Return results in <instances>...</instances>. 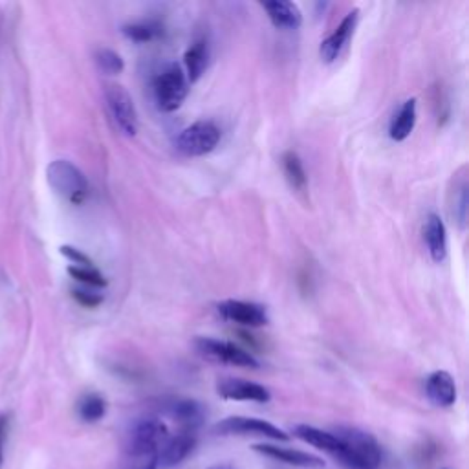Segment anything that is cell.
Returning a JSON list of instances; mask_svg holds the SVG:
<instances>
[{
  "instance_id": "obj_1",
  "label": "cell",
  "mask_w": 469,
  "mask_h": 469,
  "mask_svg": "<svg viewBox=\"0 0 469 469\" xmlns=\"http://www.w3.org/2000/svg\"><path fill=\"white\" fill-rule=\"evenodd\" d=\"M336 437L341 442L338 458L350 469H378L381 464V447L378 440L357 427H338Z\"/></svg>"
},
{
  "instance_id": "obj_2",
  "label": "cell",
  "mask_w": 469,
  "mask_h": 469,
  "mask_svg": "<svg viewBox=\"0 0 469 469\" xmlns=\"http://www.w3.org/2000/svg\"><path fill=\"white\" fill-rule=\"evenodd\" d=\"M46 180L55 194L73 206H81L88 196L85 172L68 160H55L46 167Z\"/></svg>"
},
{
  "instance_id": "obj_3",
  "label": "cell",
  "mask_w": 469,
  "mask_h": 469,
  "mask_svg": "<svg viewBox=\"0 0 469 469\" xmlns=\"http://www.w3.org/2000/svg\"><path fill=\"white\" fill-rule=\"evenodd\" d=\"M189 92V81L180 64L169 63L154 77L153 94L156 107L162 112H174L182 107Z\"/></svg>"
},
{
  "instance_id": "obj_4",
  "label": "cell",
  "mask_w": 469,
  "mask_h": 469,
  "mask_svg": "<svg viewBox=\"0 0 469 469\" xmlns=\"http://www.w3.org/2000/svg\"><path fill=\"white\" fill-rule=\"evenodd\" d=\"M220 138L222 131L217 123L211 121V119H200V121H194L189 126H185L176 138L174 147L184 156L196 158V156H206V154L217 149Z\"/></svg>"
},
{
  "instance_id": "obj_5",
  "label": "cell",
  "mask_w": 469,
  "mask_h": 469,
  "mask_svg": "<svg viewBox=\"0 0 469 469\" xmlns=\"http://www.w3.org/2000/svg\"><path fill=\"white\" fill-rule=\"evenodd\" d=\"M167 425L160 418H141L132 424L126 433L125 455H149L158 453L169 437Z\"/></svg>"
},
{
  "instance_id": "obj_6",
  "label": "cell",
  "mask_w": 469,
  "mask_h": 469,
  "mask_svg": "<svg viewBox=\"0 0 469 469\" xmlns=\"http://www.w3.org/2000/svg\"><path fill=\"white\" fill-rule=\"evenodd\" d=\"M105 105L117 131L126 138H134L138 134L140 119L131 94L121 85L110 83L105 86Z\"/></svg>"
},
{
  "instance_id": "obj_7",
  "label": "cell",
  "mask_w": 469,
  "mask_h": 469,
  "mask_svg": "<svg viewBox=\"0 0 469 469\" xmlns=\"http://www.w3.org/2000/svg\"><path fill=\"white\" fill-rule=\"evenodd\" d=\"M194 348L200 356L213 361V363L242 367V369H259V361L255 360L251 352L240 348L239 345L230 343V341H220V339L213 338H196L194 339Z\"/></svg>"
},
{
  "instance_id": "obj_8",
  "label": "cell",
  "mask_w": 469,
  "mask_h": 469,
  "mask_svg": "<svg viewBox=\"0 0 469 469\" xmlns=\"http://www.w3.org/2000/svg\"><path fill=\"white\" fill-rule=\"evenodd\" d=\"M213 433L220 437H264L279 442L290 440V434L277 425L270 424L266 420L248 418V416H230L220 420L213 427Z\"/></svg>"
},
{
  "instance_id": "obj_9",
  "label": "cell",
  "mask_w": 469,
  "mask_h": 469,
  "mask_svg": "<svg viewBox=\"0 0 469 469\" xmlns=\"http://www.w3.org/2000/svg\"><path fill=\"white\" fill-rule=\"evenodd\" d=\"M218 316L222 319L237 323V325L249 326V328H261V326L268 325V311L262 304L257 302H248V301H222L218 302L217 307Z\"/></svg>"
},
{
  "instance_id": "obj_10",
  "label": "cell",
  "mask_w": 469,
  "mask_h": 469,
  "mask_svg": "<svg viewBox=\"0 0 469 469\" xmlns=\"http://www.w3.org/2000/svg\"><path fill=\"white\" fill-rule=\"evenodd\" d=\"M218 396L231 402H255L268 403L271 400V394L264 385L248 381L240 378H222L217 384Z\"/></svg>"
},
{
  "instance_id": "obj_11",
  "label": "cell",
  "mask_w": 469,
  "mask_h": 469,
  "mask_svg": "<svg viewBox=\"0 0 469 469\" xmlns=\"http://www.w3.org/2000/svg\"><path fill=\"white\" fill-rule=\"evenodd\" d=\"M253 451L259 455L277 461L280 464L293 465V468H304V469H323L325 461L319 456L311 455L307 451H299V449H290V447H280L275 444H255Z\"/></svg>"
},
{
  "instance_id": "obj_12",
  "label": "cell",
  "mask_w": 469,
  "mask_h": 469,
  "mask_svg": "<svg viewBox=\"0 0 469 469\" xmlns=\"http://www.w3.org/2000/svg\"><path fill=\"white\" fill-rule=\"evenodd\" d=\"M194 446H196V433L194 431L180 429L178 433L169 434L167 440L160 447L158 465H162L163 469H171L182 464L193 451Z\"/></svg>"
},
{
  "instance_id": "obj_13",
  "label": "cell",
  "mask_w": 469,
  "mask_h": 469,
  "mask_svg": "<svg viewBox=\"0 0 469 469\" xmlns=\"http://www.w3.org/2000/svg\"><path fill=\"white\" fill-rule=\"evenodd\" d=\"M357 20H360V9H352L350 13L341 20V24L336 28L334 33H330L325 41L321 42L319 55L325 63H334V61L339 59V55L343 54V50L347 48L348 42H350L352 35H354Z\"/></svg>"
},
{
  "instance_id": "obj_14",
  "label": "cell",
  "mask_w": 469,
  "mask_h": 469,
  "mask_svg": "<svg viewBox=\"0 0 469 469\" xmlns=\"http://www.w3.org/2000/svg\"><path fill=\"white\" fill-rule=\"evenodd\" d=\"M425 394L434 407H442V409L453 407L456 402L455 379L446 370H437L425 379Z\"/></svg>"
},
{
  "instance_id": "obj_15",
  "label": "cell",
  "mask_w": 469,
  "mask_h": 469,
  "mask_svg": "<svg viewBox=\"0 0 469 469\" xmlns=\"http://www.w3.org/2000/svg\"><path fill=\"white\" fill-rule=\"evenodd\" d=\"M425 248L434 262H442L447 257V230L440 215L429 213L424 224Z\"/></svg>"
},
{
  "instance_id": "obj_16",
  "label": "cell",
  "mask_w": 469,
  "mask_h": 469,
  "mask_svg": "<svg viewBox=\"0 0 469 469\" xmlns=\"http://www.w3.org/2000/svg\"><path fill=\"white\" fill-rule=\"evenodd\" d=\"M262 8L268 13L271 24L279 30H297L302 24V13L297 4L286 0H271L262 2Z\"/></svg>"
},
{
  "instance_id": "obj_17",
  "label": "cell",
  "mask_w": 469,
  "mask_h": 469,
  "mask_svg": "<svg viewBox=\"0 0 469 469\" xmlns=\"http://www.w3.org/2000/svg\"><path fill=\"white\" fill-rule=\"evenodd\" d=\"M165 412L174 422H178L182 429H187V431H196L203 422V407L198 402L187 400V398L169 402L165 405Z\"/></svg>"
},
{
  "instance_id": "obj_18",
  "label": "cell",
  "mask_w": 469,
  "mask_h": 469,
  "mask_svg": "<svg viewBox=\"0 0 469 469\" xmlns=\"http://www.w3.org/2000/svg\"><path fill=\"white\" fill-rule=\"evenodd\" d=\"M293 437H297L299 440H302L304 444H310V446L317 447L321 451L330 453L332 456H338V453L341 451V442H339V438L336 437L334 433L317 429L314 427V425H295V427H293Z\"/></svg>"
},
{
  "instance_id": "obj_19",
  "label": "cell",
  "mask_w": 469,
  "mask_h": 469,
  "mask_svg": "<svg viewBox=\"0 0 469 469\" xmlns=\"http://www.w3.org/2000/svg\"><path fill=\"white\" fill-rule=\"evenodd\" d=\"M455 187L451 189V217L458 224L461 230H465V222H468V176H465V167L456 172L453 178Z\"/></svg>"
},
{
  "instance_id": "obj_20",
  "label": "cell",
  "mask_w": 469,
  "mask_h": 469,
  "mask_svg": "<svg viewBox=\"0 0 469 469\" xmlns=\"http://www.w3.org/2000/svg\"><path fill=\"white\" fill-rule=\"evenodd\" d=\"M416 125V100H407L405 103L400 107L396 116L393 117L391 126H388V136L394 141H403L410 136V132L415 131Z\"/></svg>"
},
{
  "instance_id": "obj_21",
  "label": "cell",
  "mask_w": 469,
  "mask_h": 469,
  "mask_svg": "<svg viewBox=\"0 0 469 469\" xmlns=\"http://www.w3.org/2000/svg\"><path fill=\"white\" fill-rule=\"evenodd\" d=\"M185 61V77H187V81L189 83H196L202 77V73L206 72V68H208L209 63V46L208 42L203 41H196L191 44V48L185 52L184 55Z\"/></svg>"
},
{
  "instance_id": "obj_22",
  "label": "cell",
  "mask_w": 469,
  "mask_h": 469,
  "mask_svg": "<svg viewBox=\"0 0 469 469\" xmlns=\"http://www.w3.org/2000/svg\"><path fill=\"white\" fill-rule=\"evenodd\" d=\"M283 171H285L286 180L292 185L293 191L297 193H307L308 187V178L307 172H304V165H302L301 158H299L297 153L288 150V153L283 154Z\"/></svg>"
},
{
  "instance_id": "obj_23",
  "label": "cell",
  "mask_w": 469,
  "mask_h": 469,
  "mask_svg": "<svg viewBox=\"0 0 469 469\" xmlns=\"http://www.w3.org/2000/svg\"><path fill=\"white\" fill-rule=\"evenodd\" d=\"M77 415L86 424H95L107 415V402L101 394H83L77 402Z\"/></svg>"
},
{
  "instance_id": "obj_24",
  "label": "cell",
  "mask_w": 469,
  "mask_h": 469,
  "mask_svg": "<svg viewBox=\"0 0 469 469\" xmlns=\"http://www.w3.org/2000/svg\"><path fill=\"white\" fill-rule=\"evenodd\" d=\"M121 32L126 39H131L134 42H149L162 33V28H160V24L149 20V23L125 24L121 28Z\"/></svg>"
},
{
  "instance_id": "obj_25",
  "label": "cell",
  "mask_w": 469,
  "mask_h": 469,
  "mask_svg": "<svg viewBox=\"0 0 469 469\" xmlns=\"http://www.w3.org/2000/svg\"><path fill=\"white\" fill-rule=\"evenodd\" d=\"M68 275L72 279L79 280L81 285H85V288H105L109 285L105 275L95 266L90 268H83V266H68Z\"/></svg>"
},
{
  "instance_id": "obj_26",
  "label": "cell",
  "mask_w": 469,
  "mask_h": 469,
  "mask_svg": "<svg viewBox=\"0 0 469 469\" xmlns=\"http://www.w3.org/2000/svg\"><path fill=\"white\" fill-rule=\"evenodd\" d=\"M95 64L107 76H117V73H121L125 70V63H123L121 55L110 50V48H100V50L95 52Z\"/></svg>"
},
{
  "instance_id": "obj_27",
  "label": "cell",
  "mask_w": 469,
  "mask_h": 469,
  "mask_svg": "<svg viewBox=\"0 0 469 469\" xmlns=\"http://www.w3.org/2000/svg\"><path fill=\"white\" fill-rule=\"evenodd\" d=\"M158 453L149 455H125L123 469H158Z\"/></svg>"
},
{
  "instance_id": "obj_28",
  "label": "cell",
  "mask_w": 469,
  "mask_h": 469,
  "mask_svg": "<svg viewBox=\"0 0 469 469\" xmlns=\"http://www.w3.org/2000/svg\"><path fill=\"white\" fill-rule=\"evenodd\" d=\"M72 297L85 308H97L103 302V295L92 292L90 288H73Z\"/></svg>"
},
{
  "instance_id": "obj_29",
  "label": "cell",
  "mask_w": 469,
  "mask_h": 469,
  "mask_svg": "<svg viewBox=\"0 0 469 469\" xmlns=\"http://www.w3.org/2000/svg\"><path fill=\"white\" fill-rule=\"evenodd\" d=\"M59 251H61V255H63L64 259H68V261L72 262V266H83V268L94 266L92 259L88 257V255H85L81 249L73 248V246H61Z\"/></svg>"
},
{
  "instance_id": "obj_30",
  "label": "cell",
  "mask_w": 469,
  "mask_h": 469,
  "mask_svg": "<svg viewBox=\"0 0 469 469\" xmlns=\"http://www.w3.org/2000/svg\"><path fill=\"white\" fill-rule=\"evenodd\" d=\"M8 425L9 418L6 415H0V469L4 465V446L8 438Z\"/></svg>"
},
{
  "instance_id": "obj_31",
  "label": "cell",
  "mask_w": 469,
  "mask_h": 469,
  "mask_svg": "<svg viewBox=\"0 0 469 469\" xmlns=\"http://www.w3.org/2000/svg\"><path fill=\"white\" fill-rule=\"evenodd\" d=\"M208 469H233V468H231L230 464H215V465H211V468H208Z\"/></svg>"
}]
</instances>
